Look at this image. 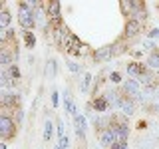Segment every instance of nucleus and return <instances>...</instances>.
Listing matches in <instances>:
<instances>
[{"label":"nucleus","mask_w":159,"mask_h":149,"mask_svg":"<svg viewBox=\"0 0 159 149\" xmlns=\"http://www.w3.org/2000/svg\"><path fill=\"white\" fill-rule=\"evenodd\" d=\"M18 135V123L14 121V117L6 115V113H0V139L2 141H12Z\"/></svg>","instance_id":"2"},{"label":"nucleus","mask_w":159,"mask_h":149,"mask_svg":"<svg viewBox=\"0 0 159 149\" xmlns=\"http://www.w3.org/2000/svg\"><path fill=\"white\" fill-rule=\"evenodd\" d=\"M92 56V62L93 64H106V62H111V58H116L113 54V44H107V46H99L96 50L89 52Z\"/></svg>","instance_id":"4"},{"label":"nucleus","mask_w":159,"mask_h":149,"mask_svg":"<svg viewBox=\"0 0 159 149\" xmlns=\"http://www.w3.org/2000/svg\"><path fill=\"white\" fill-rule=\"evenodd\" d=\"M10 20H12V14L6 8V2H0V32L10 28Z\"/></svg>","instance_id":"13"},{"label":"nucleus","mask_w":159,"mask_h":149,"mask_svg":"<svg viewBox=\"0 0 159 149\" xmlns=\"http://www.w3.org/2000/svg\"><path fill=\"white\" fill-rule=\"evenodd\" d=\"M54 149H62V147H60V145H56V147H54Z\"/></svg>","instance_id":"33"},{"label":"nucleus","mask_w":159,"mask_h":149,"mask_svg":"<svg viewBox=\"0 0 159 149\" xmlns=\"http://www.w3.org/2000/svg\"><path fill=\"white\" fill-rule=\"evenodd\" d=\"M145 127H147V121H145V119L137 121V129H139V131H141V129H145Z\"/></svg>","instance_id":"31"},{"label":"nucleus","mask_w":159,"mask_h":149,"mask_svg":"<svg viewBox=\"0 0 159 149\" xmlns=\"http://www.w3.org/2000/svg\"><path fill=\"white\" fill-rule=\"evenodd\" d=\"M88 107L93 109L96 113H106L111 106H109V102L106 99V96H103V93H98V96H93V97L88 102Z\"/></svg>","instance_id":"8"},{"label":"nucleus","mask_w":159,"mask_h":149,"mask_svg":"<svg viewBox=\"0 0 159 149\" xmlns=\"http://www.w3.org/2000/svg\"><path fill=\"white\" fill-rule=\"evenodd\" d=\"M145 66L151 70V72H159V48L147 54V58H145Z\"/></svg>","instance_id":"14"},{"label":"nucleus","mask_w":159,"mask_h":149,"mask_svg":"<svg viewBox=\"0 0 159 149\" xmlns=\"http://www.w3.org/2000/svg\"><path fill=\"white\" fill-rule=\"evenodd\" d=\"M54 127H56V125H54V123L52 121H50V119H46V123H44V133H42V139H44V141H52V135H54Z\"/></svg>","instance_id":"20"},{"label":"nucleus","mask_w":159,"mask_h":149,"mask_svg":"<svg viewBox=\"0 0 159 149\" xmlns=\"http://www.w3.org/2000/svg\"><path fill=\"white\" fill-rule=\"evenodd\" d=\"M46 10H48V18H50V24H52V26H60V24H64L62 4H60L58 0H50V2H46Z\"/></svg>","instance_id":"5"},{"label":"nucleus","mask_w":159,"mask_h":149,"mask_svg":"<svg viewBox=\"0 0 159 149\" xmlns=\"http://www.w3.org/2000/svg\"><path fill=\"white\" fill-rule=\"evenodd\" d=\"M109 149H129V145H127V141H116Z\"/></svg>","instance_id":"27"},{"label":"nucleus","mask_w":159,"mask_h":149,"mask_svg":"<svg viewBox=\"0 0 159 149\" xmlns=\"http://www.w3.org/2000/svg\"><path fill=\"white\" fill-rule=\"evenodd\" d=\"M109 82L111 84H123V78L119 72H109Z\"/></svg>","instance_id":"24"},{"label":"nucleus","mask_w":159,"mask_h":149,"mask_svg":"<svg viewBox=\"0 0 159 149\" xmlns=\"http://www.w3.org/2000/svg\"><path fill=\"white\" fill-rule=\"evenodd\" d=\"M147 38L149 40H155V38H159V28H151L147 32Z\"/></svg>","instance_id":"28"},{"label":"nucleus","mask_w":159,"mask_h":149,"mask_svg":"<svg viewBox=\"0 0 159 149\" xmlns=\"http://www.w3.org/2000/svg\"><path fill=\"white\" fill-rule=\"evenodd\" d=\"M56 74H58V62L54 58H50L48 62H46V78L54 79V78H56Z\"/></svg>","instance_id":"19"},{"label":"nucleus","mask_w":159,"mask_h":149,"mask_svg":"<svg viewBox=\"0 0 159 149\" xmlns=\"http://www.w3.org/2000/svg\"><path fill=\"white\" fill-rule=\"evenodd\" d=\"M22 40H24V46L28 50L36 48V36H34V32H22Z\"/></svg>","instance_id":"21"},{"label":"nucleus","mask_w":159,"mask_h":149,"mask_svg":"<svg viewBox=\"0 0 159 149\" xmlns=\"http://www.w3.org/2000/svg\"><path fill=\"white\" fill-rule=\"evenodd\" d=\"M84 50H86V44L74 34V36L70 38L68 46H66V54L68 56H84Z\"/></svg>","instance_id":"9"},{"label":"nucleus","mask_w":159,"mask_h":149,"mask_svg":"<svg viewBox=\"0 0 159 149\" xmlns=\"http://www.w3.org/2000/svg\"><path fill=\"white\" fill-rule=\"evenodd\" d=\"M131 18L137 20V22H141V24H147V20H149L147 4L141 2V0H133V12H131Z\"/></svg>","instance_id":"7"},{"label":"nucleus","mask_w":159,"mask_h":149,"mask_svg":"<svg viewBox=\"0 0 159 149\" xmlns=\"http://www.w3.org/2000/svg\"><path fill=\"white\" fill-rule=\"evenodd\" d=\"M40 6V2L36 0H22V2H18V24L20 28H22V32H34V28L38 26L36 22V10Z\"/></svg>","instance_id":"1"},{"label":"nucleus","mask_w":159,"mask_h":149,"mask_svg":"<svg viewBox=\"0 0 159 149\" xmlns=\"http://www.w3.org/2000/svg\"><path fill=\"white\" fill-rule=\"evenodd\" d=\"M74 129H76V135H78V139L82 143H86V129H88V125H86V115H76L74 117Z\"/></svg>","instance_id":"12"},{"label":"nucleus","mask_w":159,"mask_h":149,"mask_svg":"<svg viewBox=\"0 0 159 149\" xmlns=\"http://www.w3.org/2000/svg\"><path fill=\"white\" fill-rule=\"evenodd\" d=\"M125 70H127V76H131L133 79H139L143 74L149 72V68L145 66V62H139V60H131V62H127Z\"/></svg>","instance_id":"6"},{"label":"nucleus","mask_w":159,"mask_h":149,"mask_svg":"<svg viewBox=\"0 0 159 149\" xmlns=\"http://www.w3.org/2000/svg\"><path fill=\"white\" fill-rule=\"evenodd\" d=\"M58 145H60V147H62V149H68V145H70V143H68V135H66V137H62V139H60V143H58Z\"/></svg>","instance_id":"30"},{"label":"nucleus","mask_w":159,"mask_h":149,"mask_svg":"<svg viewBox=\"0 0 159 149\" xmlns=\"http://www.w3.org/2000/svg\"><path fill=\"white\" fill-rule=\"evenodd\" d=\"M135 107H137V103L133 102L131 97H127V96L121 93V97H119V102H117V109H119V111H121L125 117H129V115L135 113Z\"/></svg>","instance_id":"10"},{"label":"nucleus","mask_w":159,"mask_h":149,"mask_svg":"<svg viewBox=\"0 0 159 149\" xmlns=\"http://www.w3.org/2000/svg\"><path fill=\"white\" fill-rule=\"evenodd\" d=\"M0 149H6V141H2V143H0Z\"/></svg>","instance_id":"32"},{"label":"nucleus","mask_w":159,"mask_h":149,"mask_svg":"<svg viewBox=\"0 0 159 149\" xmlns=\"http://www.w3.org/2000/svg\"><path fill=\"white\" fill-rule=\"evenodd\" d=\"M64 109H66V113H68V115H72V117L80 115V113H78V107H76V103H74L72 96H70V92H64Z\"/></svg>","instance_id":"15"},{"label":"nucleus","mask_w":159,"mask_h":149,"mask_svg":"<svg viewBox=\"0 0 159 149\" xmlns=\"http://www.w3.org/2000/svg\"><path fill=\"white\" fill-rule=\"evenodd\" d=\"M92 88H93V76L89 72H86L82 76V82H80V92H82V93H89Z\"/></svg>","instance_id":"16"},{"label":"nucleus","mask_w":159,"mask_h":149,"mask_svg":"<svg viewBox=\"0 0 159 149\" xmlns=\"http://www.w3.org/2000/svg\"><path fill=\"white\" fill-rule=\"evenodd\" d=\"M6 74H8V76L14 79V84H16V86H18L20 78H22V72H20L18 64H12V66H10V68H6Z\"/></svg>","instance_id":"22"},{"label":"nucleus","mask_w":159,"mask_h":149,"mask_svg":"<svg viewBox=\"0 0 159 149\" xmlns=\"http://www.w3.org/2000/svg\"><path fill=\"white\" fill-rule=\"evenodd\" d=\"M129 54H131V58H141V54H143V50H129Z\"/></svg>","instance_id":"29"},{"label":"nucleus","mask_w":159,"mask_h":149,"mask_svg":"<svg viewBox=\"0 0 159 149\" xmlns=\"http://www.w3.org/2000/svg\"><path fill=\"white\" fill-rule=\"evenodd\" d=\"M129 54V46H127V40L125 38H121L119 36L116 42H113V54H116V56H121V54Z\"/></svg>","instance_id":"17"},{"label":"nucleus","mask_w":159,"mask_h":149,"mask_svg":"<svg viewBox=\"0 0 159 149\" xmlns=\"http://www.w3.org/2000/svg\"><path fill=\"white\" fill-rule=\"evenodd\" d=\"M98 139H99V143H102V147H106V149H109L113 143L117 141V137H116V133H113L111 127L99 129V131H98Z\"/></svg>","instance_id":"11"},{"label":"nucleus","mask_w":159,"mask_h":149,"mask_svg":"<svg viewBox=\"0 0 159 149\" xmlns=\"http://www.w3.org/2000/svg\"><path fill=\"white\" fill-rule=\"evenodd\" d=\"M68 70H70V72H72V74H78V76H80V74H82V76H84V74H86V72H84V70H82V66H78L76 62H68Z\"/></svg>","instance_id":"23"},{"label":"nucleus","mask_w":159,"mask_h":149,"mask_svg":"<svg viewBox=\"0 0 159 149\" xmlns=\"http://www.w3.org/2000/svg\"><path fill=\"white\" fill-rule=\"evenodd\" d=\"M143 32H145V24H141V22H137V20L129 18V20H125V24H123L121 38H125L127 42H129V40H135L139 34H143Z\"/></svg>","instance_id":"3"},{"label":"nucleus","mask_w":159,"mask_h":149,"mask_svg":"<svg viewBox=\"0 0 159 149\" xmlns=\"http://www.w3.org/2000/svg\"><path fill=\"white\" fill-rule=\"evenodd\" d=\"M58 106H60V92H58V89H54V92H52V107L56 109Z\"/></svg>","instance_id":"26"},{"label":"nucleus","mask_w":159,"mask_h":149,"mask_svg":"<svg viewBox=\"0 0 159 149\" xmlns=\"http://www.w3.org/2000/svg\"><path fill=\"white\" fill-rule=\"evenodd\" d=\"M10 117H14V121H16L18 125H20V123H22V119H24V109H22V107H20V109H16V111H14Z\"/></svg>","instance_id":"25"},{"label":"nucleus","mask_w":159,"mask_h":149,"mask_svg":"<svg viewBox=\"0 0 159 149\" xmlns=\"http://www.w3.org/2000/svg\"><path fill=\"white\" fill-rule=\"evenodd\" d=\"M119 10L125 16V20H129L131 18V12H133V0H121L119 2Z\"/></svg>","instance_id":"18"}]
</instances>
